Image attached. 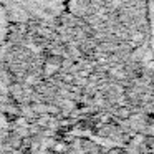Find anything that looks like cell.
Wrapping results in <instances>:
<instances>
[{"label": "cell", "instance_id": "obj_1", "mask_svg": "<svg viewBox=\"0 0 154 154\" xmlns=\"http://www.w3.org/2000/svg\"><path fill=\"white\" fill-rule=\"evenodd\" d=\"M5 14H4V8L0 5V48H2V42H4V35H5Z\"/></svg>", "mask_w": 154, "mask_h": 154}]
</instances>
